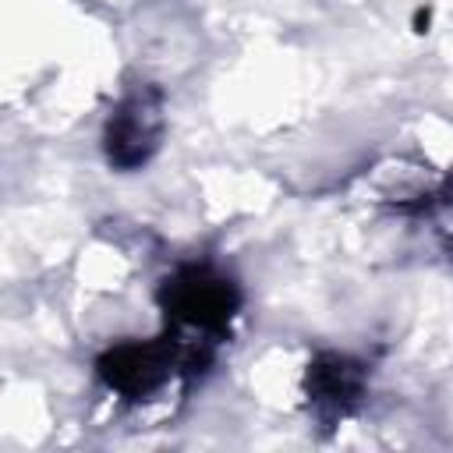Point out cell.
I'll return each mask as SVG.
<instances>
[{"label":"cell","mask_w":453,"mask_h":453,"mask_svg":"<svg viewBox=\"0 0 453 453\" xmlns=\"http://www.w3.org/2000/svg\"><path fill=\"white\" fill-rule=\"evenodd\" d=\"M159 131H163V106H159V96L142 88V92H131L117 113L110 117V127H106V156L113 166L120 170H134L142 166L152 149L159 145Z\"/></svg>","instance_id":"2"},{"label":"cell","mask_w":453,"mask_h":453,"mask_svg":"<svg viewBox=\"0 0 453 453\" xmlns=\"http://www.w3.org/2000/svg\"><path fill=\"white\" fill-rule=\"evenodd\" d=\"M308 386H311V403L319 411L347 414L354 407V400L361 396V368L350 357L326 354V357H319L311 365Z\"/></svg>","instance_id":"3"},{"label":"cell","mask_w":453,"mask_h":453,"mask_svg":"<svg viewBox=\"0 0 453 453\" xmlns=\"http://www.w3.org/2000/svg\"><path fill=\"white\" fill-rule=\"evenodd\" d=\"M163 308L177 326L180 340L191 343H209V336H219L234 311H237V290L226 276L205 265H188L173 273L163 287Z\"/></svg>","instance_id":"1"}]
</instances>
